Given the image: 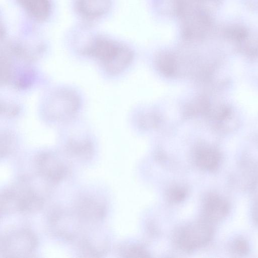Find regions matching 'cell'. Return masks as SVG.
Segmentation results:
<instances>
[{"label": "cell", "mask_w": 258, "mask_h": 258, "mask_svg": "<svg viewBox=\"0 0 258 258\" xmlns=\"http://www.w3.org/2000/svg\"><path fill=\"white\" fill-rule=\"evenodd\" d=\"M28 181L26 178H21L2 191L0 197L2 214L32 213L42 209L44 199Z\"/></svg>", "instance_id": "6da1fadb"}, {"label": "cell", "mask_w": 258, "mask_h": 258, "mask_svg": "<svg viewBox=\"0 0 258 258\" xmlns=\"http://www.w3.org/2000/svg\"><path fill=\"white\" fill-rule=\"evenodd\" d=\"M82 53L98 60L112 75L123 70L133 58V53L128 47L105 37L95 38L82 50Z\"/></svg>", "instance_id": "7a4b0ae2"}, {"label": "cell", "mask_w": 258, "mask_h": 258, "mask_svg": "<svg viewBox=\"0 0 258 258\" xmlns=\"http://www.w3.org/2000/svg\"><path fill=\"white\" fill-rule=\"evenodd\" d=\"M80 105V98L75 91L58 89L51 92L44 100L42 114L50 121H64L73 117Z\"/></svg>", "instance_id": "3957f363"}, {"label": "cell", "mask_w": 258, "mask_h": 258, "mask_svg": "<svg viewBox=\"0 0 258 258\" xmlns=\"http://www.w3.org/2000/svg\"><path fill=\"white\" fill-rule=\"evenodd\" d=\"M38 242L35 233L28 228L8 231L1 238L0 257L26 256L36 250Z\"/></svg>", "instance_id": "277c9868"}, {"label": "cell", "mask_w": 258, "mask_h": 258, "mask_svg": "<svg viewBox=\"0 0 258 258\" xmlns=\"http://www.w3.org/2000/svg\"><path fill=\"white\" fill-rule=\"evenodd\" d=\"M213 229L206 220L190 223L176 232L175 242L184 251H192L207 244L212 239Z\"/></svg>", "instance_id": "5b68a950"}, {"label": "cell", "mask_w": 258, "mask_h": 258, "mask_svg": "<svg viewBox=\"0 0 258 258\" xmlns=\"http://www.w3.org/2000/svg\"><path fill=\"white\" fill-rule=\"evenodd\" d=\"M83 223L74 211L70 212L63 209L54 210L48 218V225L52 233L70 241L79 238Z\"/></svg>", "instance_id": "8992f818"}, {"label": "cell", "mask_w": 258, "mask_h": 258, "mask_svg": "<svg viewBox=\"0 0 258 258\" xmlns=\"http://www.w3.org/2000/svg\"><path fill=\"white\" fill-rule=\"evenodd\" d=\"M35 165L39 176L53 184L63 179L69 171L64 162L57 154L50 151L38 154L35 158Z\"/></svg>", "instance_id": "52a82bcc"}, {"label": "cell", "mask_w": 258, "mask_h": 258, "mask_svg": "<svg viewBox=\"0 0 258 258\" xmlns=\"http://www.w3.org/2000/svg\"><path fill=\"white\" fill-rule=\"evenodd\" d=\"M74 211L84 223L94 224L104 217L105 207L95 196H85L77 200Z\"/></svg>", "instance_id": "ba28073f"}, {"label": "cell", "mask_w": 258, "mask_h": 258, "mask_svg": "<svg viewBox=\"0 0 258 258\" xmlns=\"http://www.w3.org/2000/svg\"><path fill=\"white\" fill-rule=\"evenodd\" d=\"M229 210L227 202L218 195L210 194L205 198L203 205L205 220L217 222L225 217Z\"/></svg>", "instance_id": "9c48e42d"}, {"label": "cell", "mask_w": 258, "mask_h": 258, "mask_svg": "<svg viewBox=\"0 0 258 258\" xmlns=\"http://www.w3.org/2000/svg\"><path fill=\"white\" fill-rule=\"evenodd\" d=\"M111 0H77V8L83 16L89 18L100 17L108 12Z\"/></svg>", "instance_id": "30bf717a"}, {"label": "cell", "mask_w": 258, "mask_h": 258, "mask_svg": "<svg viewBox=\"0 0 258 258\" xmlns=\"http://www.w3.org/2000/svg\"><path fill=\"white\" fill-rule=\"evenodd\" d=\"M65 149L72 157L83 160H89L94 153V146L88 139H71L67 142Z\"/></svg>", "instance_id": "8fae6325"}, {"label": "cell", "mask_w": 258, "mask_h": 258, "mask_svg": "<svg viewBox=\"0 0 258 258\" xmlns=\"http://www.w3.org/2000/svg\"><path fill=\"white\" fill-rule=\"evenodd\" d=\"M21 6L33 19L38 21L46 19L50 12L49 0H18Z\"/></svg>", "instance_id": "7c38bea8"}, {"label": "cell", "mask_w": 258, "mask_h": 258, "mask_svg": "<svg viewBox=\"0 0 258 258\" xmlns=\"http://www.w3.org/2000/svg\"><path fill=\"white\" fill-rule=\"evenodd\" d=\"M195 157L197 165L205 170L213 171L217 169L219 164L218 154L209 148L202 147L198 149Z\"/></svg>", "instance_id": "4fadbf2b"}, {"label": "cell", "mask_w": 258, "mask_h": 258, "mask_svg": "<svg viewBox=\"0 0 258 258\" xmlns=\"http://www.w3.org/2000/svg\"><path fill=\"white\" fill-rule=\"evenodd\" d=\"M156 63L160 71L167 76L175 75L176 71V62L175 56L169 52L160 54L156 60Z\"/></svg>", "instance_id": "5bb4252c"}, {"label": "cell", "mask_w": 258, "mask_h": 258, "mask_svg": "<svg viewBox=\"0 0 258 258\" xmlns=\"http://www.w3.org/2000/svg\"><path fill=\"white\" fill-rule=\"evenodd\" d=\"M15 141L12 135L5 133L4 139L2 138L1 157H5L10 154L14 148Z\"/></svg>", "instance_id": "9a60e30c"}, {"label": "cell", "mask_w": 258, "mask_h": 258, "mask_svg": "<svg viewBox=\"0 0 258 258\" xmlns=\"http://www.w3.org/2000/svg\"><path fill=\"white\" fill-rule=\"evenodd\" d=\"M186 194L184 188L181 187L172 188L168 192L169 199L174 203L180 202L183 200Z\"/></svg>", "instance_id": "2e32d148"}, {"label": "cell", "mask_w": 258, "mask_h": 258, "mask_svg": "<svg viewBox=\"0 0 258 258\" xmlns=\"http://www.w3.org/2000/svg\"><path fill=\"white\" fill-rule=\"evenodd\" d=\"M232 249L237 254L242 255L247 253L249 246L247 242L245 240L238 239L233 242Z\"/></svg>", "instance_id": "e0dca14e"}, {"label": "cell", "mask_w": 258, "mask_h": 258, "mask_svg": "<svg viewBox=\"0 0 258 258\" xmlns=\"http://www.w3.org/2000/svg\"><path fill=\"white\" fill-rule=\"evenodd\" d=\"M126 256L133 257H148L147 252L141 247H131L125 252Z\"/></svg>", "instance_id": "ac0fdd59"}, {"label": "cell", "mask_w": 258, "mask_h": 258, "mask_svg": "<svg viewBox=\"0 0 258 258\" xmlns=\"http://www.w3.org/2000/svg\"><path fill=\"white\" fill-rule=\"evenodd\" d=\"M4 112L5 116H13L17 114L19 112V108L16 105L5 104Z\"/></svg>", "instance_id": "d6986e66"}, {"label": "cell", "mask_w": 258, "mask_h": 258, "mask_svg": "<svg viewBox=\"0 0 258 258\" xmlns=\"http://www.w3.org/2000/svg\"><path fill=\"white\" fill-rule=\"evenodd\" d=\"M252 216L254 221L258 225V200L255 202L253 205Z\"/></svg>", "instance_id": "ffe728a7"}]
</instances>
